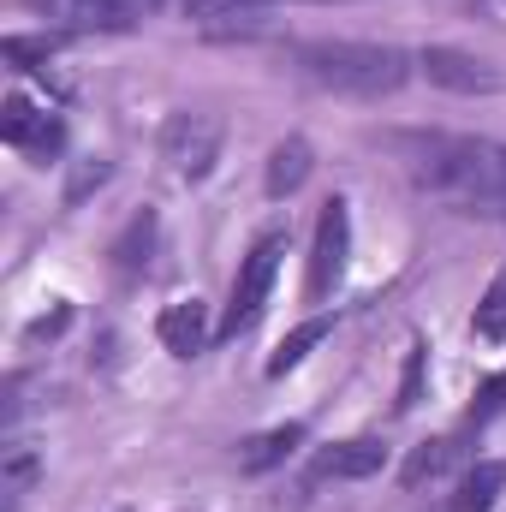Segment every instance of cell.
Returning a JSON list of instances; mask_svg holds the SVG:
<instances>
[{"mask_svg": "<svg viewBox=\"0 0 506 512\" xmlns=\"http://www.w3.org/2000/svg\"><path fill=\"white\" fill-rule=\"evenodd\" d=\"M393 155L405 161V173L429 197H441V203H453L465 215H489V209L506 215V143H495V137L399 131Z\"/></svg>", "mask_w": 506, "mask_h": 512, "instance_id": "cell-1", "label": "cell"}, {"mask_svg": "<svg viewBox=\"0 0 506 512\" xmlns=\"http://www.w3.org/2000/svg\"><path fill=\"white\" fill-rule=\"evenodd\" d=\"M292 66L334 90V96H358V102H381V96H399L417 54L393 48V42H298L292 48Z\"/></svg>", "mask_w": 506, "mask_h": 512, "instance_id": "cell-2", "label": "cell"}, {"mask_svg": "<svg viewBox=\"0 0 506 512\" xmlns=\"http://www.w3.org/2000/svg\"><path fill=\"white\" fill-rule=\"evenodd\" d=\"M280 256H286V233H262L251 245V256H245L239 274H233V292H227V310H221V322H215V340L245 334L256 316H262L268 286H274V274H280Z\"/></svg>", "mask_w": 506, "mask_h": 512, "instance_id": "cell-3", "label": "cell"}, {"mask_svg": "<svg viewBox=\"0 0 506 512\" xmlns=\"http://www.w3.org/2000/svg\"><path fill=\"white\" fill-rule=\"evenodd\" d=\"M346 256H352V203H346V197H328L322 215H316L310 280H304V298H310V304H322V298L346 280Z\"/></svg>", "mask_w": 506, "mask_h": 512, "instance_id": "cell-4", "label": "cell"}, {"mask_svg": "<svg viewBox=\"0 0 506 512\" xmlns=\"http://www.w3.org/2000/svg\"><path fill=\"white\" fill-rule=\"evenodd\" d=\"M161 161H167L179 179H203V173L221 161V120L191 114V108L167 114V126H161Z\"/></svg>", "mask_w": 506, "mask_h": 512, "instance_id": "cell-5", "label": "cell"}, {"mask_svg": "<svg viewBox=\"0 0 506 512\" xmlns=\"http://www.w3.org/2000/svg\"><path fill=\"white\" fill-rule=\"evenodd\" d=\"M30 6L54 36H120V30H137V12L126 0H18Z\"/></svg>", "mask_w": 506, "mask_h": 512, "instance_id": "cell-6", "label": "cell"}, {"mask_svg": "<svg viewBox=\"0 0 506 512\" xmlns=\"http://www.w3.org/2000/svg\"><path fill=\"white\" fill-rule=\"evenodd\" d=\"M417 72H423L435 90H453V96H495L506 84L489 60H477V54H465V48H441V42L417 54Z\"/></svg>", "mask_w": 506, "mask_h": 512, "instance_id": "cell-7", "label": "cell"}, {"mask_svg": "<svg viewBox=\"0 0 506 512\" xmlns=\"http://www.w3.org/2000/svg\"><path fill=\"white\" fill-rule=\"evenodd\" d=\"M0 137H6L12 149H24L30 161H54V155L66 149V120L48 114V108H36V102H24V96H6V108H0Z\"/></svg>", "mask_w": 506, "mask_h": 512, "instance_id": "cell-8", "label": "cell"}, {"mask_svg": "<svg viewBox=\"0 0 506 512\" xmlns=\"http://www.w3.org/2000/svg\"><path fill=\"white\" fill-rule=\"evenodd\" d=\"M381 465H387V441H381V435H352V441L322 447V453L310 459L304 483H310V489H316V483H358V477H376Z\"/></svg>", "mask_w": 506, "mask_h": 512, "instance_id": "cell-9", "label": "cell"}, {"mask_svg": "<svg viewBox=\"0 0 506 512\" xmlns=\"http://www.w3.org/2000/svg\"><path fill=\"white\" fill-rule=\"evenodd\" d=\"M155 340H161L173 358H197V352H209V340H215L209 304H203V298H173V304L155 316Z\"/></svg>", "mask_w": 506, "mask_h": 512, "instance_id": "cell-10", "label": "cell"}, {"mask_svg": "<svg viewBox=\"0 0 506 512\" xmlns=\"http://www.w3.org/2000/svg\"><path fill=\"white\" fill-rule=\"evenodd\" d=\"M310 167H316L310 143H304V137H280V143H274V155H268V173H262L268 197H292V191L310 179Z\"/></svg>", "mask_w": 506, "mask_h": 512, "instance_id": "cell-11", "label": "cell"}, {"mask_svg": "<svg viewBox=\"0 0 506 512\" xmlns=\"http://www.w3.org/2000/svg\"><path fill=\"white\" fill-rule=\"evenodd\" d=\"M155 239H161V221H155V209H137V215H131L126 221V233H120V239H114V268H120V274H143V268H149V256H155Z\"/></svg>", "mask_w": 506, "mask_h": 512, "instance_id": "cell-12", "label": "cell"}, {"mask_svg": "<svg viewBox=\"0 0 506 512\" xmlns=\"http://www.w3.org/2000/svg\"><path fill=\"white\" fill-rule=\"evenodd\" d=\"M298 441H304V423H280V429H262V435H251V441H245V453H239V471L262 477V471L286 465V453H292Z\"/></svg>", "mask_w": 506, "mask_h": 512, "instance_id": "cell-13", "label": "cell"}, {"mask_svg": "<svg viewBox=\"0 0 506 512\" xmlns=\"http://www.w3.org/2000/svg\"><path fill=\"white\" fill-rule=\"evenodd\" d=\"M334 334V322L328 316H310V322H298L280 346H274V358H268V376H286V370H298L304 358H310V346H322Z\"/></svg>", "mask_w": 506, "mask_h": 512, "instance_id": "cell-14", "label": "cell"}, {"mask_svg": "<svg viewBox=\"0 0 506 512\" xmlns=\"http://www.w3.org/2000/svg\"><path fill=\"white\" fill-rule=\"evenodd\" d=\"M36 471H42V459H36L24 441H12L6 459H0V495H6V512H18V501H24L30 483H36Z\"/></svg>", "mask_w": 506, "mask_h": 512, "instance_id": "cell-15", "label": "cell"}, {"mask_svg": "<svg viewBox=\"0 0 506 512\" xmlns=\"http://www.w3.org/2000/svg\"><path fill=\"white\" fill-rule=\"evenodd\" d=\"M453 453H459V441H453V435H441V441H423V447L405 459L399 483H405V489H423V483H435V477L453 465Z\"/></svg>", "mask_w": 506, "mask_h": 512, "instance_id": "cell-16", "label": "cell"}, {"mask_svg": "<svg viewBox=\"0 0 506 512\" xmlns=\"http://www.w3.org/2000/svg\"><path fill=\"white\" fill-rule=\"evenodd\" d=\"M471 334H477V340H506V274H495V280H489V292L477 298Z\"/></svg>", "mask_w": 506, "mask_h": 512, "instance_id": "cell-17", "label": "cell"}, {"mask_svg": "<svg viewBox=\"0 0 506 512\" xmlns=\"http://www.w3.org/2000/svg\"><path fill=\"white\" fill-rule=\"evenodd\" d=\"M501 483H506V465L483 459V465L465 477V512H495V495H501Z\"/></svg>", "mask_w": 506, "mask_h": 512, "instance_id": "cell-18", "label": "cell"}, {"mask_svg": "<svg viewBox=\"0 0 506 512\" xmlns=\"http://www.w3.org/2000/svg\"><path fill=\"white\" fill-rule=\"evenodd\" d=\"M0 48H6V60H12V66L36 72V66H42V60H48V54L60 48V36H54V30H48V36H6Z\"/></svg>", "mask_w": 506, "mask_h": 512, "instance_id": "cell-19", "label": "cell"}, {"mask_svg": "<svg viewBox=\"0 0 506 512\" xmlns=\"http://www.w3.org/2000/svg\"><path fill=\"white\" fill-rule=\"evenodd\" d=\"M256 6H280V0H179L185 18H239V12H256Z\"/></svg>", "mask_w": 506, "mask_h": 512, "instance_id": "cell-20", "label": "cell"}, {"mask_svg": "<svg viewBox=\"0 0 506 512\" xmlns=\"http://www.w3.org/2000/svg\"><path fill=\"white\" fill-rule=\"evenodd\" d=\"M423 376H429V346L417 340V346H411V358H405V382H399V399H393L399 411H411V405L423 399Z\"/></svg>", "mask_w": 506, "mask_h": 512, "instance_id": "cell-21", "label": "cell"}, {"mask_svg": "<svg viewBox=\"0 0 506 512\" xmlns=\"http://www.w3.org/2000/svg\"><path fill=\"white\" fill-rule=\"evenodd\" d=\"M501 411H506V370L477 387V399H471V423H489V417H501Z\"/></svg>", "mask_w": 506, "mask_h": 512, "instance_id": "cell-22", "label": "cell"}, {"mask_svg": "<svg viewBox=\"0 0 506 512\" xmlns=\"http://www.w3.org/2000/svg\"><path fill=\"white\" fill-rule=\"evenodd\" d=\"M102 179H108V161H78V167H72V185H66V209H78Z\"/></svg>", "mask_w": 506, "mask_h": 512, "instance_id": "cell-23", "label": "cell"}, {"mask_svg": "<svg viewBox=\"0 0 506 512\" xmlns=\"http://www.w3.org/2000/svg\"><path fill=\"white\" fill-rule=\"evenodd\" d=\"M72 322V304H54V316H42V322H30V340H54L60 328Z\"/></svg>", "mask_w": 506, "mask_h": 512, "instance_id": "cell-24", "label": "cell"}, {"mask_svg": "<svg viewBox=\"0 0 506 512\" xmlns=\"http://www.w3.org/2000/svg\"><path fill=\"white\" fill-rule=\"evenodd\" d=\"M131 12H137V18H149V12H161V6H167V0H126Z\"/></svg>", "mask_w": 506, "mask_h": 512, "instance_id": "cell-25", "label": "cell"}]
</instances>
